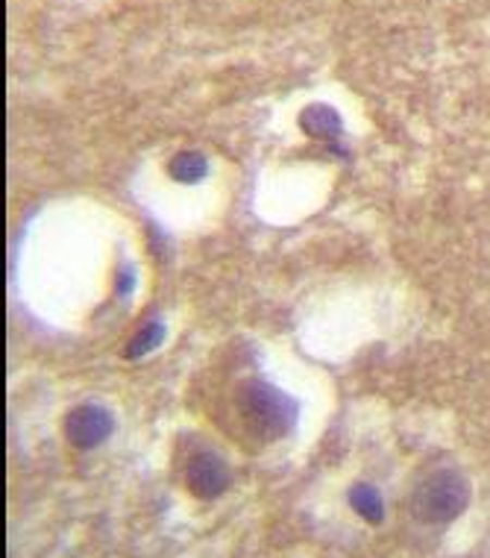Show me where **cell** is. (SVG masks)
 Here are the masks:
<instances>
[{
  "label": "cell",
  "instance_id": "cell-1",
  "mask_svg": "<svg viewBox=\"0 0 490 558\" xmlns=\"http://www.w3.org/2000/svg\"><path fill=\"white\" fill-rule=\"evenodd\" d=\"M238 409L244 421L261 435V438H282L297 424V403L285 391H279L270 383L250 379L238 391Z\"/></svg>",
  "mask_w": 490,
  "mask_h": 558
},
{
  "label": "cell",
  "instance_id": "cell-2",
  "mask_svg": "<svg viewBox=\"0 0 490 558\" xmlns=\"http://www.w3.org/2000/svg\"><path fill=\"white\" fill-rule=\"evenodd\" d=\"M467 502H470V482L458 471H438L417 485L412 511L424 523H450L467 509Z\"/></svg>",
  "mask_w": 490,
  "mask_h": 558
},
{
  "label": "cell",
  "instance_id": "cell-3",
  "mask_svg": "<svg viewBox=\"0 0 490 558\" xmlns=\"http://www.w3.org/2000/svg\"><path fill=\"white\" fill-rule=\"evenodd\" d=\"M112 433H115V417H112V412H107L103 405L86 403L77 405L74 412L68 414L65 435L68 441L74 444L77 450H95V447H100Z\"/></svg>",
  "mask_w": 490,
  "mask_h": 558
},
{
  "label": "cell",
  "instance_id": "cell-4",
  "mask_svg": "<svg viewBox=\"0 0 490 558\" xmlns=\"http://www.w3.org/2000/svg\"><path fill=\"white\" fill-rule=\"evenodd\" d=\"M185 482H188V492L200 500H215L226 494V488L232 485V471L230 464L223 462L218 452L200 450L188 462V471H185Z\"/></svg>",
  "mask_w": 490,
  "mask_h": 558
},
{
  "label": "cell",
  "instance_id": "cell-5",
  "mask_svg": "<svg viewBox=\"0 0 490 558\" xmlns=\"http://www.w3.org/2000/svg\"><path fill=\"white\" fill-rule=\"evenodd\" d=\"M299 126L306 130L311 138H335L341 135V116H338L332 107H308L303 116H299Z\"/></svg>",
  "mask_w": 490,
  "mask_h": 558
},
{
  "label": "cell",
  "instance_id": "cell-6",
  "mask_svg": "<svg viewBox=\"0 0 490 558\" xmlns=\"http://www.w3.org/2000/svg\"><path fill=\"white\" fill-rule=\"evenodd\" d=\"M168 173H171V180H176V183L194 185L200 183L203 177L209 173V162L197 150H180L171 159V165H168Z\"/></svg>",
  "mask_w": 490,
  "mask_h": 558
},
{
  "label": "cell",
  "instance_id": "cell-7",
  "mask_svg": "<svg viewBox=\"0 0 490 558\" xmlns=\"http://www.w3.org/2000/svg\"><path fill=\"white\" fill-rule=\"evenodd\" d=\"M350 506H353L367 523H382L384 520L382 494L376 492L373 485H367V482H358V485L350 488Z\"/></svg>",
  "mask_w": 490,
  "mask_h": 558
},
{
  "label": "cell",
  "instance_id": "cell-8",
  "mask_svg": "<svg viewBox=\"0 0 490 558\" xmlns=\"http://www.w3.org/2000/svg\"><path fill=\"white\" fill-rule=\"evenodd\" d=\"M162 338H164L162 320H150V324H145V327L138 329V336L130 341V347H126V359L147 356L150 350H156V347L162 344Z\"/></svg>",
  "mask_w": 490,
  "mask_h": 558
}]
</instances>
